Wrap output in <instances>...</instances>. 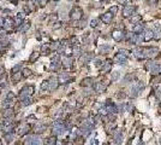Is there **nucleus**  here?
<instances>
[{
    "instance_id": "obj_1",
    "label": "nucleus",
    "mask_w": 161,
    "mask_h": 145,
    "mask_svg": "<svg viewBox=\"0 0 161 145\" xmlns=\"http://www.w3.org/2000/svg\"><path fill=\"white\" fill-rule=\"evenodd\" d=\"M65 131H66L65 123H61L60 121L54 122V125H53V133H54L55 136H60V134H63Z\"/></svg>"
},
{
    "instance_id": "obj_2",
    "label": "nucleus",
    "mask_w": 161,
    "mask_h": 145,
    "mask_svg": "<svg viewBox=\"0 0 161 145\" xmlns=\"http://www.w3.org/2000/svg\"><path fill=\"white\" fill-rule=\"evenodd\" d=\"M31 93H34V87H33V86H25V87H23V88L21 90V93H19L21 101L27 97H30Z\"/></svg>"
},
{
    "instance_id": "obj_3",
    "label": "nucleus",
    "mask_w": 161,
    "mask_h": 145,
    "mask_svg": "<svg viewBox=\"0 0 161 145\" xmlns=\"http://www.w3.org/2000/svg\"><path fill=\"white\" fill-rule=\"evenodd\" d=\"M82 15H83V11H82V9H80V7H78V6H75L73 9L71 10L70 17H71V19H73V21H78V19H80Z\"/></svg>"
},
{
    "instance_id": "obj_4",
    "label": "nucleus",
    "mask_w": 161,
    "mask_h": 145,
    "mask_svg": "<svg viewBox=\"0 0 161 145\" xmlns=\"http://www.w3.org/2000/svg\"><path fill=\"white\" fill-rule=\"evenodd\" d=\"M159 53V48L158 47H144V54L146 58H154Z\"/></svg>"
},
{
    "instance_id": "obj_5",
    "label": "nucleus",
    "mask_w": 161,
    "mask_h": 145,
    "mask_svg": "<svg viewBox=\"0 0 161 145\" xmlns=\"http://www.w3.org/2000/svg\"><path fill=\"white\" fill-rule=\"evenodd\" d=\"M41 143L37 136H29L24 139V145H39Z\"/></svg>"
},
{
    "instance_id": "obj_6",
    "label": "nucleus",
    "mask_w": 161,
    "mask_h": 145,
    "mask_svg": "<svg viewBox=\"0 0 161 145\" xmlns=\"http://www.w3.org/2000/svg\"><path fill=\"white\" fill-rule=\"evenodd\" d=\"M136 11V7L133 6V5H126L123 10V16L124 17H130V16H133V12Z\"/></svg>"
},
{
    "instance_id": "obj_7",
    "label": "nucleus",
    "mask_w": 161,
    "mask_h": 145,
    "mask_svg": "<svg viewBox=\"0 0 161 145\" xmlns=\"http://www.w3.org/2000/svg\"><path fill=\"white\" fill-rule=\"evenodd\" d=\"M147 68L150 70V72H152L153 75H156V74H159V72L161 71V66L156 63H153V62L152 63H149L148 65H147Z\"/></svg>"
},
{
    "instance_id": "obj_8",
    "label": "nucleus",
    "mask_w": 161,
    "mask_h": 145,
    "mask_svg": "<svg viewBox=\"0 0 161 145\" xmlns=\"http://www.w3.org/2000/svg\"><path fill=\"white\" fill-rule=\"evenodd\" d=\"M114 63H117V64H125L126 63V60H127V57H125L124 54H121V53H119L118 52L117 54L114 56Z\"/></svg>"
},
{
    "instance_id": "obj_9",
    "label": "nucleus",
    "mask_w": 161,
    "mask_h": 145,
    "mask_svg": "<svg viewBox=\"0 0 161 145\" xmlns=\"http://www.w3.org/2000/svg\"><path fill=\"white\" fill-rule=\"evenodd\" d=\"M132 52H133V54H135V57H137V58H139V59L146 58V54H144V47H136Z\"/></svg>"
},
{
    "instance_id": "obj_10",
    "label": "nucleus",
    "mask_w": 161,
    "mask_h": 145,
    "mask_svg": "<svg viewBox=\"0 0 161 145\" xmlns=\"http://www.w3.org/2000/svg\"><path fill=\"white\" fill-rule=\"evenodd\" d=\"M112 38L114 39L115 41H120L121 39L124 38V34H123V32H121V30L115 29V30H113V33H112Z\"/></svg>"
},
{
    "instance_id": "obj_11",
    "label": "nucleus",
    "mask_w": 161,
    "mask_h": 145,
    "mask_svg": "<svg viewBox=\"0 0 161 145\" xmlns=\"http://www.w3.org/2000/svg\"><path fill=\"white\" fill-rule=\"evenodd\" d=\"M112 18H113V15H112L109 11H108V12H106V13H103L102 16H101V21H102L103 23H106V24L111 23Z\"/></svg>"
},
{
    "instance_id": "obj_12",
    "label": "nucleus",
    "mask_w": 161,
    "mask_h": 145,
    "mask_svg": "<svg viewBox=\"0 0 161 145\" xmlns=\"http://www.w3.org/2000/svg\"><path fill=\"white\" fill-rule=\"evenodd\" d=\"M69 81H70V75L67 72H61L59 75V82L60 83H67Z\"/></svg>"
},
{
    "instance_id": "obj_13",
    "label": "nucleus",
    "mask_w": 161,
    "mask_h": 145,
    "mask_svg": "<svg viewBox=\"0 0 161 145\" xmlns=\"http://www.w3.org/2000/svg\"><path fill=\"white\" fill-rule=\"evenodd\" d=\"M94 90H95L96 92H99V93L105 92L106 91V85L102 83V82H96L95 85H94Z\"/></svg>"
},
{
    "instance_id": "obj_14",
    "label": "nucleus",
    "mask_w": 161,
    "mask_h": 145,
    "mask_svg": "<svg viewBox=\"0 0 161 145\" xmlns=\"http://www.w3.org/2000/svg\"><path fill=\"white\" fill-rule=\"evenodd\" d=\"M29 129H30V126L25 123V125H23V126H21L18 128V134L19 136H24V134H27L29 132Z\"/></svg>"
},
{
    "instance_id": "obj_15",
    "label": "nucleus",
    "mask_w": 161,
    "mask_h": 145,
    "mask_svg": "<svg viewBox=\"0 0 161 145\" xmlns=\"http://www.w3.org/2000/svg\"><path fill=\"white\" fill-rule=\"evenodd\" d=\"M141 21H142V16L141 15H133V16L130 17V23L131 24H138V23H141Z\"/></svg>"
},
{
    "instance_id": "obj_16",
    "label": "nucleus",
    "mask_w": 161,
    "mask_h": 145,
    "mask_svg": "<svg viewBox=\"0 0 161 145\" xmlns=\"http://www.w3.org/2000/svg\"><path fill=\"white\" fill-rule=\"evenodd\" d=\"M45 129H46V125H42L41 122L36 123L34 126V132L35 133H42L45 132Z\"/></svg>"
},
{
    "instance_id": "obj_17",
    "label": "nucleus",
    "mask_w": 161,
    "mask_h": 145,
    "mask_svg": "<svg viewBox=\"0 0 161 145\" xmlns=\"http://www.w3.org/2000/svg\"><path fill=\"white\" fill-rule=\"evenodd\" d=\"M99 50H100V52L102 54H106V53H108L109 51L112 50V47H111V45H108V44H103V45H101L99 47Z\"/></svg>"
},
{
    "instance_id": "obj_18",
    "label": "nucleus",
    "mask_w": 161,
    "mask_h": 145,
    "mask_svg": "<svg viewBox=\"0 0 161 145\" xmlns=\"http://www.w3.org/2000/svg\"><path fill=\"white\" fill-rule=\"evenodd\" d=\"M152 39H154V32L153 30H147L143 34V40L144 41H150Z\"/></svg>"
},
{
    "instance_id": "obj_19",
    "label": "nucleus",
    "mask_w": 161,
    "mask_h": 145,
    "mask_svg": "<svg viewBox=\"0 0 161 145\" xmlns=\"http://www.w3.org/2000/svg\"><path fill=\"white\" fill-rule=\"evenodd\" d=\"M113 137H114V140H115V143H117L118 145L120 144L121 143V139H123V134H121V132L120 131H115L114 132V134H113Z\"/></svg>"
},
{
    "instance_id": "obj_20",
    "label": "nucleus",
    "mask_w": 161,
    "mask_h": 145,
    "mask_svg": "<svg viewBox=\"0 0 161 145\" xmlns=\"http://www.w3.org/2000/svg\"><path fill=\"white\" fill-rule=\"evenodd\" d=\"M58 88V81L55 79H51L49 80V86H48V90L49 91H55Z\"/></svg>"
},
{
    "instance_id": "obj_21",
    "label": "nucleus",
    "mask_w": 161,
    "mask_h": 145,
    "mask_svg": "<svg viewBox=\"0 0 161 145\" xmlns=\"http://www.w3.org/2000/svg\"><path fill=\"white\" fill-rule=\"evenodd\" d=\"M111 66H112V63L109 62V60H107L106 63L102 64V66H101V71L102 72H107L111 70Z\"/></svg>"
},
{
    "instance_id": "obj_22",
    "label": "nucleus",
    "mask_w": 161,
    "mask_h": 145,
    "mask_svg": "<svg viewBox=\"0 0 161 145\" xmlns=\"http://www.w3.org/2000/svg\"><path fill=\"white\" fill-rule=\"evenodd\" d=\"M61 62L64 66H71V64H72V59L70 57H66V56H64L61 58Z\"/></svg>"
},
{
    "instance_id": "obj_23",
    "label": "nucleus",
    "mask_w": 161,
    "mask_h": 145,
    "mask_svg": "<svg viewBox=\"0 0 161 145\" xmlns=\"http://www.w3.org/2000/svg\"><path fill=\"white\" fill-rule=\"evenodd\" d=\"M12 117H13L12 109H6V110L4 111V119H6V120H11Z\"/></svg>"
},
{
    "instance_id": "obj_24",
    "label": "nucleus",
    "mask_w": 161,
    "mask_h": 145,
    "mask_svg": "<svg viewBox=\"0 0 161 145\" xmlns=\"http://www.w3.org/2000/svg\"><path fill=\"white\" fill-rule=\"evenodd\" d=\"M23 18H24V13H18V16L15 18V24L21 25L23 23Z\"/></svg>"
},
{
    "instance_id": "obj_25",
    "label": "nucleus",
    "mask_w": 161,
    "mask_h": 145,
    "mask_svg": "<svg viewBox=\"0 0 161 145\" xmlns=\"http://www.w3.org/2000/svg\"><path fill=\"white\" fill-rule=\"evenodd\" d=\"M143 28H144V24H142V23H138V24H136L132 28V32L133 33H139V34H141V32L143 30Z\"/></svg>"
},
{
    "instance_id": "obj_26",
    "label": "nucleus",
    "mask_w": 161,
    "mask_h": 145,
    "mask_svg": "<svg viewBox=\"0 0 161 145\" xmlns=\"http://www.w3.org/2000/svg\"><path fill=\"white\" fill-rule=\"evenodd\" d=\"M22 76H23V74H22V71H18V72H13L12 74V80L15 82H18L19 80L22 79Z\"/></svg>"
},
{
    "instance_id": "obj_27",
    "label": "nucleus",
    "mask_w": 161,
    "mask_h": 145,
    "mask_svg": "<svg viewBox=\"0 0 161 145\" xmlns=\"http://www.w3.org/2000/svg\"><path fill=\"white\" fill-rule=\"evenodd\" d=\"M13 23H15V19H12V18H9V17H7V18L4 19V25H5L6 28L11 27V25L13 24Z\"/></svg>"
},
{
    "instance_id": "obj_28",
    "label": "nucleus",
    "mask_w": 161,
    "mask_h": 145,
    "mask_svg": "<svg viewBox=\"0 0 161 145\" xmlns=\"http://www.w3.org/2000/svg\"><path fill=\"white\" fill-rule=\"evenodd\" d=\"M4 139H5L7 143L12 142V140H13V132H11V133H5V136H4Z\"/></svg>"
},
{
    "instance_id": "obj_29",
    "label": "nucleus",
    "mask_w": 161,
    "mask_h": 145,
    "mask_svg": "<svg viewBox=\"0 0 161 145\" xmlns=\"http://www.w3.org/2000/svg\"><path fill=\"white\" fill-rule=\"evenodd\" d=\"M31 103H33V101H31L30 97H27V98H24V99H22L23 107H28V105H30Z\"/></svg>"
},
{
    "instance_id": "obj_30",
    "label": "nucleus",
    "mask_w": 161,
    "mask_h": 145,
    "mask_svg": "<svg viewBox=\"0 0 161 145\" xmlns=\"http://www.w3.org/2000/svg\"><path fill=\"white\" fill-rule=\"evenodd\" d=\"M72 53H73L75 56H79L80 54V47L78 46V45H76V46L72 47Z\"/></svg>"
},
{
    "instance_id": "obj_31",
    "label": "nucleus",
    "mask_w": 161,
    "mask_h": 145,
    "mask_svg": "<svg viewBox=\"0 0 161 145\" xmlns=\"http://www.w3.org/2000/svg\"><path fill=\"white\" fill-rule=\"evenodd\" d=\"M119 76H120V72L119 71H113L111 75V80L112 81H117V80L119 79Z\"/></svg>"
},
{
    "instance_id": "obj_32",
    "label": "nucleus",
    "mask_w": 161,
    "mask_h": 145,
    "mask_svg": "<svg viewBox=\"0 0 161 145\" xmlns=\"http://www.w3.org/2000/svg\"><path fill=\"white\" fill-rule=\"evenodd\" d=\"M22 74H23V77H29L31 75V70L29 68H24L22 70Z\"/></svg>"
},
{
    "instance_id": "obj_33",
    "label": "nucleus",
    "mask_w": 161,
    "mask_h": 145,
    "mask_svg": "<svg viewBox=\"0 0 161 145\" xmlns=\"http://www.w3.org/2000/svg\"><path fill=\"white\" fill-rule=\"evenodd\" d=\"M48 86H49V81H44L40 85V90L41 91H46V90H48Z\"/></svg>"
},
{
    "instance_id": "obj_34",
    "label": "nucleus",
    "mask_w": 161,
    "mask_h": 145,
    "mask_svg": "<svg viewBox=\"0 0 161 145\" xmlns=\"http://www.w3.org/2000/svg\"><path fill=\"white\" fill-rule=\"evenodd\" d=\"M91 82H93V79H91V77H87V79H84L83 81H82V86H90Z\"/></svg>"
},
{
    "instance_id": "obj_35",
    "label": "nucleus",
    "mask_w": 161,
    "mask_h": 145,
    "mask_svg": "<svg viewBox=\"0 0 161 145\" xmlns=\"http://www.w3.org/2000/svg\"><path fill=\"white\" fill-rule=\"evenodd\" d=\"M41 52H42V54H48V53H49V47H48L47 45H42V47H41Z\"/></svg>"
},
{
    "instance_id": "obj_36",
    "label": "nucleus",
    "mask_w": 161,
    "mask_h": 145,
    "mask_svg": "<svg viewBox=\"0 0 161 145\" xmlns=\"http://www.w3.org/2000/svg\"><path fill=\"white\" fill-rule=\"evenodd\" d=\"M15 93L13 92H7V94H6V99L7 101H12L13 102V99H15Z\"/></svg>"
},
{
    "instance_id": "obj_37",
    "label": "nucleus",
    "mask_w": 161,
    "mask_h": 145,
    "mask_svg": "<svg viewBox=\"0 0 161 145\" xmlns=\"http://www.w3.org/2000/svg\"><path fill=\"white\" fill-rule=\"evenodd\" d=\"M39 56H40V53H37V52H34V53H33L30 57H29V59H30L31 62H35V60L39 58Z\"/></svg>"
},
{
    "instance_id": "obj_38",
    "label": "nucleus",
    "mask_w": 161,
    "mask_h": 145,
    "mask_svg": "<svg viewBox=\"0 0 161 145\" xmlns=\"http://www.w3.org/2000/svg\"><path fill=\"white\" fill-rule=\"evenodd\" d=\"M58 62H59V54H54V56L52 57V59H51V63L58 64Z\"/></svg>"
},
{
    "instance_id": "obj_39",
    "label": "nucleus",
    "mask_w": 161,
    "mask_h": 145,
    "mask_svg": "<svg viewBox=\"0 0 161 145\" xmlns=\"http://www.w3.org/2000/svg\"><path fill=\"white\" fill-rule=\"evenodd\" d=\"M29 28H30V22H27V23H24V25H22L21 30H22V32H27Z\"/></svg>"
},
{
    "instance_id": "obj_40",
    "label": "nucleus",
    "mask_w": 161,
    "mask_h": 145,
    "mask_svg": "<svg viewBox=\"0 0 161 145\" xmlns=\"http://www.w3.org/2000/svg\"><path fill=\"white\" fill-rule=\"evenodd\" d=\"M154 39L155 40H160L161 39V30H156V32H154Z\"/></svg>"
},
{
    "instance_id": "obj_41",
    "label": "nucleus",
    "mask_w": 161,
    "mask_h": 145,
    "mask_svg": "<svg viewBox=\"0 0 161 145\" xmlns=\"http://www.w3.org/2000/svg\"><path fill=\"white\" fill-rule=\"evenodd\" d=\"M97 23H99V19H96V18L91 19V21H90V27L95 28V27H97Z\"/></svg>"
},
{
    "instance_id": "obj_42",
    "label": "nucleus",
    "mask_w": 161,
    "mask_h": 145,
    "mask_svg": "<svg viewBox=\"0 0 161 145\" xmlns=\"http://www.w3.org/2000/svg\"><path fill=\"white\" fill-rule=\"evenodd\" d=\"M119 53L124 54L125 57H129V56H130V52H129V51H127V50H125V48H121V50L119 51Z\"/></svg>"
},
{
    "instance_id": "obj_43",
    "label": "nucleus",
    "mask_w": 161,
    "mask_h": 145,
    "mask_svg": "<svg viewBox=\"0 0 161 145\" xmlns=\"http://www.w3.org/2000/svg\"><path fill=\"white\" fill-rule=\"evenodd\" d=\"M118 11V6H112L111 9H109V12L112 13V15H115Z\"/></svg>"
},
{
    "instance_id": "obj_44",
    "label": "nucleus",
    "mask_w": 161,
    "mask_h": 145,
    "mask_svg": "<svg viewBox=\"0 0 161 145\" xmlns=\"http://www.w3.org/2000/svg\"><path fill=\"white\" fill-rule=\"evenodd\" d=\"M19 69H21V64H17V65H15L12 68V74H13V72H18Z\"/></svg>"
},
{
    "instance_id": "obj_45",
    "label": "nucleus",
    "mask_w": 161,
    "mask_h": 145,
    "mask_svg": "<svg viewBox=\"0 0 161 145\" xmlns=\"http://www.w3.org/2000/svg\"><path fill=\"white\" fill-rule=\"evenodd\" d=\"M6 45H7V42H6V41H0V51L3 50V48L5 47Z\"/></svg>"
},
{
    "instance_id": "obj_46",
    "label": "nucleus",
    "mask_w": 161,
    "mask_h": 145,
    "mask_svg": "<svg viewBox=\"0 0 161 145\" xmlns=\"http://www.w3.org/2000/svg\"><path fill=\"white\" fill-rule=\"evenodd\" d=\"M102 64H103V63H102V62H101L100 59H96V60H95V65H96V66H101Z\"/></svg>"
},
{
    "instance_id": "obj_47",
    "label": "nucleus",
    "mask_w": 161,
    "mask_h": 145,
    "mask_svg": "<svg viewBox=\"0 0 161 145\" xmlns=\"http://www.w3.org/2000/svg\"><path fill=\"white\" fill-rule=\"evenodd\" d=\"M59 46H60V45H59L58 42H54V44H53L52 46H51V48H54V50H55V48H58Z\"/></svg>"
},
{
    "instance_id": "obj_48",
    "label": "nucleus",
    "mask_w": 161,
    "mask_h": 145,
    "mask_svg": "<svg viewBox=\"0 0 161 145\" xmlns=\"http://www.w3.org/2000/svg\"><path fill=\"white\" fill-rule=\"evenodd\" d=\"M126 1H127V0H117V3L118 4H121V5H125V4H126Z\"/></svg>"
},
{
    "instance_id": "obj_49",
    "label": "nucleus",
    "mask_w": 161,
    "mask_h": 145,
    "mask_svg": "<svg viewBox=\"0 0 161 145\" xmlns=\"http://www.w3.org/2000/svg\"><path fill=\"white\" fill-rule=\"evenodd\" d=\"M79 27H80V28H84V27H85V21L80 22V23H79Z\"/></svg>"
},
{
    "instance_id": "obj_50",
    "label": "nucleus",
    "mask_w": 161,
    "mask_h": 145,
    "mask_svg": "<svg viewBox=\"0 0 161 145\" xmlns=\"http://www.w3.org/2000/svg\"><path fill=\"white\" fill-rule=\"evenodd\" d=\"M148 3L150 4V5H153V4H155V3H158V0H148Z\"/></svg>"
},
{
    "instance_id": "obj_51",
    "label": "nucleus",
    "mask_w": 161,
    "mask_h": 145,
    "mask_svg": "<svg viewBox=\"0 0 161 145\" xmlns=\"http://www.w3.org/2000/svg\"><path fill=\"white\" fill-rule=\"evenodd\" d=\"M0 35H1V36H5V35H6V30H0Z\"/></svg>"
},
{
    "instance_id": "obj_52",
    "label": "nucleus",
    "mask_w": 161,
    "mask_h": 145,
    "mask_svg": "<svg viewBox=\"0 0 161 145\" xmlns=\"http://www.w3.org/2000/svg\"><path fill=\"white\" fill-rule=\"evenodd\" d=\"M60 27V23H55V25H53V29H58Z\"/></svg>"
},
{
    "instance_id": "obj_53",
    "label": "nucleus",
    "mask_w": 161,
    "mask_h": 145,
    "mask_svg": "<svg viewBox=\"0 0 161 145\" xmlns=\"http://www.w3.org/2000/svg\"><path fill=\"white\" fill-rule=\"evenodd\" d=\"M3 72H4V66H3V65H0V76L3 75Z\"/></svg>"
},
{
    "instance_id": "obj_54",
    "label": "nucleus",
    "mask_w": 161,
    "mask_h": 145,
    "mask_svg": "<svg viewBox=\"0 0 161 145\" xmlns=\"http://www.w3.org/2000/svg\"><path fill=\"white\" fill-rule=\"evenodd\" d=\"M3 24H4V19L1 18V17H0V27H1Z\"/></svg>"
},
{
    "instance_id": "obj_55",
    "label": "nucleus",
    "mask_w": 161,
    "mask_h": 145,
    "mask_svg": "<svg viewBox=\"0 0 161 145\" xmlns=\"http://www.w3.org/2000/svg\"><path fill=\"white\" fill-rule=\"evenodd\" d=\"M39 1H40L41 4H45V3H46V0H39Z\"/></svg>"
},
{
    "instance_id": "obj_56",
    "label": "nucleus",
    "mask_w": 161,
    "mask_h": 145,
    "mask_svg": "<svg viewBox=\"0 0 161 145\" xmlns=\"http://www.w3.org/2000/svg\"><path fill=\"white\" fill-rule=\"evenodd\" d=\"M33 1H34V3H37V1H39V0H33Z\"/></svg>"
},
{
    "instance_id": "obj_57",
    "label": "nucleus",
    "mask_w": 161,
    "mask_h": 145,
    "mask_svg": "<svg viewBox=\"0 0 161 145\" xmlns=\"http://www.w3.org/2000/svg\"><path fill=\"white\" fill-rule=\"evenodd\" d=\"M53 1H60V0H53Z\"/></svg>"
},
{
    "instance_id": "obj_58",
    "label": "nucleus",
    "mask_w": 161,
    "mask_h": 145,
    "mask_svg": "<svg viewBox=\"0 0 161 145\" xmlns=\"http://www.w3.org/2000/svg\"><path fill=\"white\" fill-rule=\"evenodd\" d=\"M160 97H161V90H160Z\"/></svg>"
}]
</instances>
